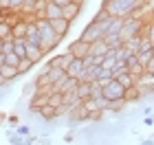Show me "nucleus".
Returning a JSON list of instances; mask_svg holds the SVG:
<instances>
[{
  "label": "nucleus",
  "instance_id": "4",
  "mask_svg": "<svg viewBox=\"0 0 154 145\" xmlns=\"http://www.w3.org/2000/svg\"><path fill=\"white\" fill-rule=\"evenodd\" d=\"M123 95H125V88L119 84L115 77L103 84V97H108L110 101H115V99H123Z\"/></svg>",
  "mask_w": 154,
  "mask_h": 145
},
{
  "label": "nucleus",
  "instance_id": "9",
  "mask_svg": "<svg viewBox=\"0 0 154 145\" xmlns=\"http://www.w3.org/2000/svg\"><path fill=\"white\" fill-rule=\"evenodd\" d=\"M84 68H86L84 59H82V57H73V62L66 66V75H68V77H82Z\"/></svg>",
  "mask_w": 154,
  "mask_h": 145
},
{
  "label": "nucleus",
  "instance_id": "13",
  "mask_svg": "<svg viewBox=\"0 0 154 145\" xmlns=\"http://www.w3.org/2000/svg\"><path fill=\"white\" fill-rule=\"evenodd\" d=\"M0 73H2V77L7 79V84H9V81H13L20 75V68L11 66V64H0Z\"/></svg>",
  "mask_w": 154,
  "mask_h": 145
},
{
  "label": "nucleus",
  "instance_id": "21",
  "mask_svg": "<svg viewBox=\"0 0 154 145\" xmlns=\"http://www.w3.org/2000/svg\"><path fill=\"white\" fill-rule=\"evenodd\" d=\"M13 53L26 57V38H13Z\"/></svg>",
  "mask_w": 154,
  "mask_h": 145
},
{
  "label": "nucleus",
  "instance_id": "8",
  "mask_svg": "<svg viewBox=\"0 0 154 145\" xmlns=\"http://www.w3.org/2000/svg\"><path fill=\"white\" fill-rule=\"evenodd\" d=\"M26 42L29 44H40L42 46V33H40V29H38V22L35 20H29V29H26Z\"/></svg>",
  "mask_w": 154,
  "mask_h": 145
},
{
  "label": "nucleus",
  "instance_id": "15",
  "mask_svg": "<svg viewBox=\"0 0 154 145\" xmlns=\"http://www.w3.org/2000/svg\"><path fill=\"white\" fill-rule=\"evenodd\" d=\"M77 97L84 101V99H90V92H93V81H84L79 79V86H77Z\"/></svg>",
  "mask_w": 154,
  "mask_h": 145
},
{
  "label": "nucleus",
  "instance_id": "17",
  "mask_svg": "<svg viewBox=\"0 0 154 145\" xmlns=\"http://www.w3.org/2000/svg\"><path fill=\"white\" fill-rule=\"evenodd\" d=\"M119 84H121L123 88H130V86H134V84H139V79L134 77V75H132L130 71H125V73H119L117 77H115Z\"/></svg>",
  "mask_w": 154,
  "mask_h": 145
},
{
  "label": "nucleus",
  "instance_id": "1",
  "mask_svg": "<svg viewBox=\"0 0 154 145\" xmlns=\"http://www.w3.org/2000/svg\"><path fill=\"white\" fill-rule=\"evenodd\" d=\"M141 2H145V0H103V9L115 18H128L132 9Z\"/></svg>",
  "mask_w": 154,
  "mask_h": 145
},
{
  "label": "nucleus",
  "instance_id": "25",
  "mask_svg": "<svg viewBox=\"0 0 154 145\" xmlns=\"http://www.w3.org/2000/svg\"><path fill=\"white\" fill-rule=\"evenodd\" d=\"M20 59H22V57H20V55L18 53H5V64H11V66H18L20 64Z\"/></svg>",
  "mask_w": 154,
  "mask_h": 145
},
{
  "label": "nucleus",
  "instance_id": "31",
  "mask_svg": "<svg viewBox=\"0 0 154 145\" xmlns=\"http://www.w3.org/2000/svg\"><path fill=\"white\" fill-rule=\"evenodd\" d=\"M9 5H11V11H13V9H22L24 0H9Z\"/></svg>",
  "mask_w": 154,
  "mask_h": 145
},
{
  "label": "nucleus",
  "instance_id": "27",
  "mask_svg": "<svg viewBox=\"0 0 154 145\" xmlns=\"http://www.w3.org/2000/svg\"><path fill=\"white\" fill-rule=\"evenodd\" d=\"M33 66H35V62L29 59V57H22V59H20V64H18L20 73H26V71H29V68H33Z\"/></svg>",
  "mask_w": 154,
  "mask_h": 145
},
{
  "label": "nucleus",
  "instance_id": "26",
  "mask_svg": "<svg viewBox=\"0 0 154 145\" xmlns=\"http://www.w3.org/2000/svg\"><path fill=\"white\" fill-rule=\"evenodd\" d=\"M150 77H154V55L145 62V75H143L141 79H150Z\"/></svg>",
  "mask_w": 154,
  "mask_h": 145
},
{
  "label": "nucleus",
  "instance_id": "5",
  "mask_svg": "<svg viewBox=\"0 0 154 145\" xmlns=\"http://www.w3.org/2000/svg\"><path fill=\"white\" fill-rule=\"evenodd\" d=\"M68 51H71L73 55H75V57H86V55H90V51H93V44H90V42H86V40H75V42L71 44V46H68Z\"/></svg>",
  "mask_w": 154,
  "mask_h": 145
},
{
  "label": "nucleus",
  "instance_id": "6",
  "mask_svg": "<svg viewBox=\"0 0 154 145\" xmlns=\"http://www.w3.org/2000/svg\"><path fill=\"white\" fill-rule=\"evenodd\" d=\"M62 16H64V7H60V5H55L53 0H48L46 7H44V11H42V18L55 20V18H62Z\"/></svg>",
  "mask_w": 154,
  "mask_h": 145
},
{
  "label": "nucleus",
  "instance_id": "23",
  "mask_svg": "<svg viewBox=\"0 0 154 145\" xmlns=\"http://www.w3.org/2000/svg\"><path fill=\"white\" fill-rule=\"evenodd\" d=\"M130 55H132V51H130V48L128 46H119V48H115V57H117V62H128V57H130Z\"/></svg>",
  "mask_w": 154,
  "mask_h": 145
},
{
  "label": "nucleus",
  "instance_id": "28",
  "mask_svg": "<svg viewBox=\"0 0 154 145\" xmlns=\"http://www.w3.org/2000/svg\"><path fill=\"white\" fill-rule=\"evenodd\" d=\"M13 51V38H7L0 42V53H11Z\"/></svg>",
  "mask_w": 154,
  "mask_h": 145
},
{
  "label": "nucleus",
  "instance_id": "22",
  "mask_svg": "<svg viewBox=\"0 0 154 145\" xmlns=\"http://www.w3.org/2000/svg\"><path fill=\"white\" fill-rule=\"evenodd\" d=\"M141 42H143V35H134V38H128V40H125V46H128L132 53H137L139 48H141Z\"/></svg>",
  "mask_w": 154,
  "mask_h": 145
},
{
  "label": "nucleus",
  "instance_id": "30",
  "mask_svg": "<svg viewBox=\"0 0 154 145\" xmlns=\"http://www.w3.org/2000/svg\"><path fill=\"white\" fill-rule=\"evenodd\" d=\"M137 57H139V62H141V64L145 66V62L152 57V51H139V53H137Z\"/></svg>",
  "mask_w": 154,
  "mask_h": 145
},
{
  "label": "nucleus",
  "instance_id": "11",
  "mask_svg": "<svg viewBox=\"0 0 154 145\" xmlns=\"http://www.w3.org/2000/svg\"><path fill=\"white\" fill-rule=\"evenodd\" d=\"M44 53H46V51H44V48H42L40 44H29V42H26V57L33 59L35 64H38L42 57H44Z\"/></svg>",
  "mask_w": 154,
  "mask_h": 145
},
{
  "label": "nucleus",
  "instance_id": "3",
  "mask_svg": "<svg viewBox=\"0 0 154 145\" xmlns=\"http://www.w3.org/2000/svg\"><path fill=\"white\" fill-rule=\"evenodd\" d=\"M143 26H145V22H143L141 18H125V24H123V29H121V38L128 40V38L141 35Z\"/></svg>",
  "mask_w": 154,
  "mask_h": 145
},
{
  "label": "nucleus",
  "instance_id": "35",
  "mask_svg": "<svg viewBox=\"0 0 154 145\" xmlns=\"http://www.w3.org/2000/svg\"><path fill=\"white\" fill-rule=\"evenodd\" d=\"M77 2H82V5H84V0H77Z\"/></svg>",
  "mask_w": 154,
  "mask_h": 145
},
{
  "label": "nucleus",
  "instance_id": "10",
  "mask_svg": "<svg viewBox=\"0 0 154 145\" xmlns=\"http://www.w3.org/2000/svg\"><path fill=\"white\" fill-rule=\"evenodd\" d=\"M51 24H53V29H55V33H57V35H62L64 38L66 33H68V29H71V20L68 18H55V20H51Z\"/></svg>",
  "mask_w": 154,
  "mask_h": 145
},
{
  "label": "nucleus",
  "instance_id": "36",
  "mask_svg": "<svg viewBox=\"0 0 154 145\" xmlns=\"http://www.w3.org/2000/svg\"><path fill=\"white\" fill-rule=\"evenodd\" d=\"M0 42H2V40H0Z\"/></svg>",
  "mask_w": 154,
  "mask_h": 145
},
{
  "label": "nucleus",
  "instance_id": "32",
  "mask_svg": "<svg viewBox=\"0 0 154 145\" xmlns=\"http://www.w3.org/2000/svg\"><path fill=\"white\" fill-rule=\"evenodd\" d=\"M53 2H55V5H60V7H66L68 2H71V0H53Z\"/></svg>",
  "mask_w": 154,
  "mask_h": 145
},
{
  "label": "nucleus",
  "instance_id": "18",
  "mask_svg": "<svg viewBox=\"0 0 154 145\" xmlns=\"http://www.w3.org/2000/svg\"><path fill=\"white\" fill-rule=\"evenodd\" d=\"M123 99L128 101V103L141 101V88H139V84H134V86H130V88H125V95H123Z\"/></svg>",
  "mask_w": 154,
  "mask_h": 145
},
{
  "label": "nucleus",
  "instance_id": "2",
  "mask_svg": "<svg viewBox=\"0 0 154 145\" xmlns=\"http://www.w3.org/2000/svg\"><path fill=\"white\" fill-rule=\"evenodd\" d=\"M35 22H38V29H40V33H42V48H44V51H51L53 46H57L60 40H62V35L55 33L51 20H46V18L40 16V18H35Z\"/></svg>",
  "mask_w": 154,
  "mask_h": 145
},
{
  "label": "nucleus",
  "instance_id": "34",
  "mask_svg": "<svg viewBox=\"0 0 154 145\" xmlns=\"http://www.w3.org/2000/svg\"><path fill=\"white\" fill-rule=\"evenodd\" d=\"M152 55H154V42H152Z\"/></svg>",
  "mask_w": 154,
  "mask_h": 145
},
{
  "label": "nucleus",
  "instance_id": "29",
  "mask_svg": "<svg viewBox=\"0 0 154 145\" xmlns=\"http://www.w3.org/2000/svg\"><path fill=\"white\" fill-rule=\"evenodd\" d=\"M125 71H128V62H117V64L112 66V75H115V77L119 73H125Z\"/></svg>",
  "mask_w": 154,
  "mask_h": 145
},
{
  "label": "nucleus",
  "instance_id": "20",
  "mask_svg": "<svg viewBox=\"0 0 154 145\" xmlns=\"http://www.w3.org/2000/svg\"><path fill=\"white\" fill-rule=\"evenodd\" d=\"M26 29H29V20H18V22H13V38H24Z\"/></svg>",
  "mask_w": 154,
  "mask_h": 145
},
{
  "label": "nucleus",
  "instance_id": "33",
  "mask_svg": "<svg viewBox=\"0 0 154 145\" xmlns=\"http://www.w3.org/2000/svg\"><path fill=\"white\" fill-rule=\"evenodd\" d=\"M5 84H7V79H5V77H2V73H0V88H2V86H5Z\"/></svg>",
  "mask_w": 154,
  "mask_h": 145
},
{
  "label": "nucleus",
  "instance_id": "7",
  "mask_svg": "<svg viewBox=\"0 0 154 145\" xmlns=\"http://www.w3.org/2000/svg\"><path fill=\"white\" fill-rule=\"evenodd\" d=\"M128 71L134 75L137 79H141L143 75H145V66L139 62V57H137V53H132L130 57H128Z\"/></svg>",
  "mask_w": 154,
  "mask_h": 145
},
{
  "label": "nucleus",
  "instance_id": "12",
  "mask_svg": "<svg viewBox=\"0 0 154 145\" xmlns=\"http://www.w3.org/2000/svg\"><path fill=\"white\" fill-rule=\"evenodd\" d=\"M115 48H110V44L106 42V38H101V40H97V42H93V55H108V53H112Z\"/></svg>",
  "mask_w": 154,
  "mask_h": 145
},
{
  "label": "nucleus",
  "instance_id": "16",
  "mask_svg": "<svg viewBox=\"0 0 154 145\" xmlns=\"http://www.w3.org/2000/svg\"><path fill=\"white\" fill-rule=\"evenodd\" d=\"M73 57H75V55H73L71 51H66L64 55H60V57H53L48 64H51V66H60V68H64V71H66V66L73 62Z\"/></svg>",
  "mask_w": 154,
  "mask_h": 145
},
{
  "label": "nucleus",
  "instance_id": "14",
  "mask_svg": "<svg viewBox=\"0 0 154 145\" xmlns=\"http://www.w3.org/2000/svg\"><path fill=\"white\" fill-rule=\"evenodd\" d=\"M79 11H82V2H77V0H71V2L64 7V18L75 20L77 16H79Z\"/></svg>",
  "mask_w": 154,
  "mask_h": 145
},
{
  "label": "nucleus",
  "instance_id": "19",
  "mask_svg": "<svg viewBox=\"0 0 154 145\" xmlns=\"http://www.w3.org/2000/svg\"><path fill=\"white\" fill-rule=\"evenodd\" d=\"M13 38V24L7 18H0V40Z\"/></svg>",
  "mask_w": 154,
  "mask_h": 145
},
{
  "label": "nucleus",
  "instance_id": "24",
  "mask_svg": "<svg viewBox=\"0 0 154 145\" xmlns=\"http://www.w3.org/2000/svg\"><path fill=\"white\" fill-rule=\"evenodd\" d=\"M106 42L110 44V48H119V46L125 44V40L121 35H106Z\"/></svg>",
  "mask_w": 154,
  "mask_h": 145
}]
</instances>
